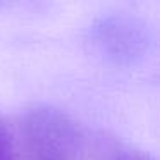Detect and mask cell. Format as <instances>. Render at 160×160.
Segmentation results:
<instances>
[{"mask_svg":"<svg viewBox=\"0 0 160 160\" xmlns=\"http://www.w3.org/2000/svg\"><path fill=\"white\" fill-rule=\"evenodd\" d=\"M97 42L112 57H129L138 45V33L126 22H105L97 31Z\"/></svg>","mask_w":160,"mask_h":160,"instance_id":"obj_2","label":"cell"},{"mask_svg":"<svg viewBox=\"0 0 160 160\" xmlns=\"http://www.w3.org/2000/svg\"><path fill=\"white\" fill-rule=\"evenodd\" d=\"M0 160H16V146L5 122L0 119Z\"/></svg>","mask_w":160,"mask_h":160,"instance_id":"obj_3","label":"cell"},{"mask_svg":"<svg viewBox=\"0 0 160 160\" xmlns=\"http://www.w3.org/2000/svg\"><path fill=\"white\" fill-rule=\"evenodd\" d=\"M21 160H91V145L67 114L36 107L21 121Z\"/></svg>","mask_w":160,"mask_h":160,"instance_id":"obj_1","label":"cell"},{"mask_svg":"<svg viewBox=\"0 0 160 160\" xmlns=\"http://www.w3.org/2000/svg\"><path fill=\"white\" fill-rule=\"evenodd\" d=\"M117 160H152V158L141 152H124L117 157Z\"/></svg>","mask_w":160,"mask_h":160,"instance_id":"obj_4","label":"cell"}]
</instances>
